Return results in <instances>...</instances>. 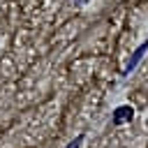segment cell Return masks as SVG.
<instances>
[{
    "mask_svg": "<svg viewBox=\"0 0 148 148\" xmlns=\"http://www.w3.org/2000/svg\"><path fill=\"white\" fill-rule=\"evenodd\" d=\"M134 118V109L132 106H118L116 111H113V125H125V123H130Z\"/></svg>",
    "mask_w": 148,
    "mask_h": 148,
    "instance_id": "obj_1",
    "label": "cell"
},
{
    "mask_svg": "<svg viewBox=\"0 0 148 148\" xmlns=\"http://www.w3.org/2000/svg\"><path fill=\"white\" fill-rule=\"evenodd\" d=\"M146 51H148V39H146V42H143V44H141V46H139V49L132 53V58H130L127 67L123 69V74H125V76H127V74H130V72H132V69H134V67L141 62V58H143V53H146Z\"/></svg>",
    "mask_w": 148,
    "mask_h": 148,
    "instance_id": "obj_2",
    "label": "cell"
},
{
    "mask_svg": "<svg viewBox=\"0 0 148 148\" xmlns=\"http://www.w3.org/2000/svg\"><path fill=\"white\" fill-rule=\"evenodd\" d=\"M81 143H83V134H81V136H76V139H74V141H69V143H67V146H65V148H79V146H81Z\"/></svg>",
    "mask_w": 148,
    "mask_h": 148,
    "instance_id": "obj_3",
    "label": "cell"
},
{
    "mask_svg": "<svg viewBox=\"0 0 148 148\" xmlns=\"http://www.w3.org/2000/svg\"><path fill=\"white\" fill-rule=\"evenodd\" d=\"M72 2H76V5H83V2H88V0H72Z\"/></svg>",
    "mask_w": 148,
    "mask_h": 148,
    "instance_id": "obj_4",
    "label": "cell"
}]
</instances>
